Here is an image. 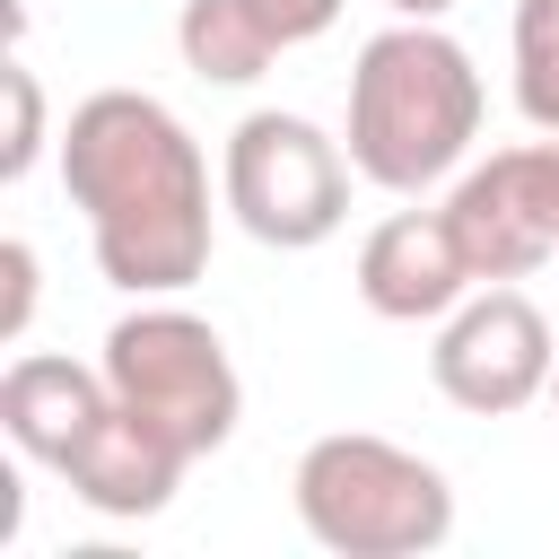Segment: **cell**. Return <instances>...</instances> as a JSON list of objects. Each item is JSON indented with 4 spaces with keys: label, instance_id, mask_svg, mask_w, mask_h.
I'll list each match as a JSON object with an SVG mask.
<instances>
[{
    "label": "cell",
    "instance_id": "cell-1",
    "mask_svg": "<svg viewBox=\"0 0 559 559\" xmlns=\"http://www.w3.org/2000/svg\"><path fill=\"white\" fill-rule=\"evenodd\" d=\"M61 183L96 271L131 297H175L210 271V157L148 87H96L61 122Z\"/></svg>",
    "mask_w": 559,
    "mask_h": 559
},
{
    "label": "cell",
    "instance_id": "cell-2",
    "mask_svg": "<svg viewBox=\"0 0 559 559\" xmlns=\"http://www.w3.org/2000/svg\"><path fill=\"white\" fill-rule=\"evenodd\" d=\"M480 140V70L437 17H393L349 61V122L341 148L376 192L445 183Z\"/></svg>",
    "mask_w": 559,
    "mask_h": 559
},
{
    "label": "cell",
    "instance_id": "cell-3",
    "mask_svg": "<svg viewBox=\"0 0 559 559\" xmlns=\"http://www.w3.org/2000/svg\"><path fill=\"white\" fill-rule=\"evenodd\" d=\"M288 498H297V524L341 559H419L454 533V480L376 428L314 437L297 454Z\"/></svg>",
    "mask_w": 559,
    "mask_h": 559
},
{
    "label": "cell",
    "instance_id": "cell-4",
    "mask_svg": "<svg viewBox=\"0 0 559 559\" xmlns=\"http://www.w3.org/2000/svg\"><path fill=\"white\" fill-rule=\"evenodd\" d=\"M105 384L122 411H140L148 428H166L192 463L218 454L245 419V376L218 341V323H201L192 306H140L105 332Z\"/></svg>",
    "mask_w": 559,
    "mask_h": 559
},
{
    "label": "cell",
    "instance_id": "cell-5",
    "mask_svg": "<svg viewBox=\"0 0 559 559\" xmlns=\"http://www.w3.org/2000/svg\"><path fill=\"white\" fill-rule=\"evenodd\" d=\"M349 175H358L349 148H341L323 122L280 114V105L245 114V122L227 131V148H218V201H227V218H236L253 245H271V253H306V245L341 236V218H349Z\"/></svg>",
    "mask_w": 559,
    "mask_h": 559
},
{
    "label": "cell",
    "instance_id": "cell-6",
    "mask_svg": "<svg viewBox=\"0 0 559 559\" xmlns=\"http://www.w3.org/2000/svg\"><path fill=\"white\" fill-rule=\"evenodd\" d=\"M550 367H559V341L542 323V306L507 280H480L445 323H437V349H428V376L454 411L472 419H507L524 402L550 393Z\"/></svg>",
    "mask_w": 559,
    "mask_h": 559
},
{
    "label": "cell",
    "instance_id": "cell-7",
    "mask_svg": "<svg viewBox=\"0 0 559 559\" xmlns=\"http://www.w3.org/2000/svg\"><path fill=\"white\" fill-rule=\"evenodd\" d=\"M445 227H454L472 280H524V271L559 262V131L463 166L445 192Z\"/></svg>",
    "mask_w": 559,
    "mask_h": 559
},
{
    "label": "cell",
    "instance_id": "cell-8",
    "mask_svg": "<svg viewBox=\"0 0 559 559\" xmlns=\"http://www.w3.org/2000/svg\"><path fill=\"white\" fill-rule=\"evenodd\" d=\"M472 262L445 227V210H393L358 245V306L384 323H445L472 297Z\"/></svg>",
    "mask_w": 559,
    "mask_h": 559
},
{
    "label": "cell",
    "instance_id": "cell-9",
    "mask_svg": "<svg viewBox=\"0 0 559 559\" xmlns=\"http://www.w3.org/2000/svg\"><path fill=\"white\" fill-rule=\"evenodd\" d=\"M105 411H114L105 367H79L61 349H26L0 376V437L44 472H70V454L105 428Z\"/></svg>",
    "mask_w": 559,
    "mask_h": 559
},
{
    "label": "cell",
    "instance_id": "cell-10",
    "mask_svg": "<svg viewBox=\"0 0 559 559\" xmlns=\"http://www.w3.org/2000/svg\"><path fill=\"white\" fill-rule=\"evenodd\" d=\"M183 472H192V454L166 437V428H148L140 411H105V428L70 454V498L87 507V515H105V524H140V515H157L175 489H183Z\"/></svg>",
    "mask_w": 559,
    "mask_h": 559
},
{
    "label": "cell",
    "instance_id": "cell-11",
    "mask_svg": "<svg viewBox=\"0 0 559 559\" xmlns=\"http://www.w3.org/2000/svg\"><path fill=\"white\" fill-rule=\"evenodd\" d=\"M175 52H183V70L210 79V87H253V79L288 52V35H280V17H271V0H183Z\"/></svg>",
    "mask_w": 559,
    "mask_h": 559
},
{
    "label": "cell",
    "instance_id": "cell-12",
    "mask_svg": "<svg viewBox=\"0 0 559 559\" xmlns=\"http://www.w3.org/2000/svg\"><path fill=\"white\" fill-rule=\"evenodd\" d=\"M515 105L533 131H559V0H515Z\"/></svg>",
    "mask_w": 559,
    "mask_h": 559
},
{
    "label": "cell",
    "instance_id": "cell-13",
    "mask_svg": "<svg viewBox=\"0 0 559 559\" xmlns=\"http://www.w3.org/2000/svg\"><path fill=\"white\" fill-rule=\"evenodd\" d=\"M0 87H9L0 183H26V175H35V157H44V87H35V70H26V61H9V70H0Z\"/></svg>",
    "mask_w": 559,
    "mask_h": 559
},
{
    "label": "cell",
    "instance_id": "cell-14",
    "mask_svg": "<svg viewBox=\"0 0 559 559\" xmlns=\"http://www.w3.org/2000/svg\"><path fill=\"white\" fill-rule=\"evenodd\" d=\"M26 323H35V245L9 236L0 245V341H26Z\"/></svg>",
    "mask_w": 559,
    "mask_h": 559
},
{
    "label": "cell",
    "instance_id": "cell-15",
    "mask_svg": "<svg viewBox=\"0 0 559 559\" xmlns=\"http://www.w3.org/2000/svg\"><path fill=\"white\" fill-rule=\"evenodd\" d=\"M271 17H280V35H288V44H314V35H332L341 0H271Z\"/></svg>",
    "mask_w": 559,
    "mask_h": 559
},
{
    "label": "cell",
    "instance_id": "cell-16",
    "mask_svg": "<svg viewBox=\"0 0 559 559\" xmlns=\"http://www.w3.org/2000/svg\"><path fill=\"white\" fill-rule=\"evenodd\" d=\"M384 9H393V17H445L454 0H384Z\"/></svg>",
    "mask_w": 559,
    "mask_h": 559
},
{
    "label": "cell",
    "instance_id": "cell-17",
    "mask_svg": "<svg viewBox=\"0 0 559 559\" xmlns=\"http://www.w3.org/2000/svg\"><path fill=\"white\" fill-rule=\"evenodd\" d=\"M550 411H559V367H550Z\"/></svg>",
    "mask_w": 559,
    "mask_h": 559
}]
</instances>
